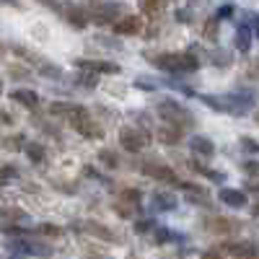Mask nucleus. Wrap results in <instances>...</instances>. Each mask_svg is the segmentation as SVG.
Segmentation results:
<instances>
[{"label":"nucleus","mask_w":259,"mask_h":259,"mask_svg":"<svg viewBox=\"0 0 259 259\" xmlns=\"http://www.w3.org/2000/svg\"><path fill=\"white\" fill-rule=\"evenodd\" d=\"M153 68L168 73V75H189V73H197L202 68V60L197 55H192L189 50L187 52H145L143 55Z\"/></svg>","instance_id":"f257e3e1"},{"label":"nucleus","mask_w":259,"mask_h":259,"mask_svg":"<svg viewBox=\"0 0 259 259\" xmlns=\"http://www.w3.org/2000/svg\"><path fill=\"white\" fill-rule=\"evenodd\" d=\"M89 24L96 26H114L122 16H127V6L119 0H83L80 3Z\"/></svg>","instance_id":"f03ea898"},{"label":"nucleus","mask_w":259,"mask_h":259,"mask_svg":"<svg viewBox=\"0 0 259 259\" xmlns=\"http://www.w3.org/2000/svg\"><path fill=\"white\" fill-rule=\"evenodd\" d=\"M156 114L161 117L163 124H171V127H179V130H194L197 127V117L192 114V109H187V106L177 99L171 96H161L156 101Z\"/></svg>","instance_id":"7ed1b4c3"},{"label":"nucleus","mask_w":259,"mask_h":259,"mask_svg":"<svg viewBox=\"0 0 259 259\" xmlns=\"http://www.w3.org/2000/svg\"><path fill=\"white\" fill-rule=\"evenodd\" d=\"M6 251L11 256H18V259H24V256H39V259H50L55 254L52 244L47 241H41L39 236H24V239H6Z\"/></svg>","instance_id":"20e7f679"},{"label":"nucleus","mask_w":259,"mask_h":259,"mask_svg":"<svg viewBox=\"0 0 259 259\" xmlns=\"http://www.w3.org/2000/svg\"><path fill=\"white\" fill-rule=\"evenodd\" d=\"M135 168L140 171V174L150 177V179H156L161 184H168V187H179L182 179L174 168H171L168 163H163L161 158H153V156H145L140 161H135Z\"/></svg>","instance_id":"39448f33"},{"label":"nucleus","mask_w":259,"mask_h":259,"mask_svg":"<svg viewBox=\"0 0 259 259\" xmlns=\"http://www.w3.org/2000/svg\"><path fill=\"white\" fill-rule=\"evenodd\" d=\"M68 122L73 124L75 133L83 135L85 140H99V138H104V127L94 119L91 109H85L83 104H75V109H73V114L68 117Z\"/></svg>","instance_id":"423d86ee"},{"label":"nucleus","mask_w":259,"mask_h":259,"mask_svg":"<svg viewBox=\"0 0 259 259\" xmlns=\"http://www.w3.org/2000/svg\"><path fill=\"white\" fill-rule=\"evenodd\" d=\"M117 140H119V148H122V150L138 156L140 150H148V148H150V143H153V135H150L145 127H119Z\"/></svg>","instance_id":"0eeeda50"},{"label":"nucleus","mask_w":259,"mask_h":259,"mask_svg":"<svg viewBox=\"0 0 259 259\" xmlns=\"http://www.w3.org/2000/svg\"><path fill=\"white\" fill-rule=\"evenodd\" d=\"M202 228L212 236H233L244 228V221L239 218H231V215H221V212H212L202 218Z\"/></svg>","instance_id":"6e6552de"},{"label":"nucleus","mask_w":259,"mask_h":259,"mask_svg":"<svg viewBox=\"0 0 259 259\" xmlns=\"http://www.w3.org/2000/svg\"><path fill=\"white\" fill-rule=\"evenodd\" d=\"M70 228H73V231H80V233H89V236H94V239H101V241H106V244H122V236H119L114 228L104 226V223H99V221H78V223H73Z\"/></svg>","instance_id":"1a4fd4ad"},{"label":"nucleus","mask_w":259,"mask_h":259,"mask_svg":"<svg viewBox=\"0 0 259 259\" xmlns=\"http://www.w3.org/2000/svg\"><path fill=\"white\" fill-rule=\"evenodd\" d=\"M57 16L68 24L70 29H78V31H83L85 26H89V18H85V13H83V8H80V3H70V0H62L60 3V11H57Z\"/></svg>","instance_id":"9d476101"},{"label":"nucleus","mask_w":259,"mask_h":259,"mask_svg":"<svg viewBox=\"0 0 259 259\" xmlns=\"http://www.w3.org/2000/svg\"><path fill=\"white\" fill-rule=\"evenodd\" d=\"M73 65H75L78 70H89V73H94V75H119V73H122V68H119L117 62H112V60H89V57H78Z\"/></svg>","instance_id":"9b49d317"},{"label":"nucleus","mask_w":259,"mask_h":259,"mask_svg":"<svg viewBox=\"0 0 259 259\" xmlns=\"http://www.w3.org/2000/svg\"><path fill=\"white\" fill-rule=\"evenodd\" d=\"M218 251L233 259H259V244L254 241H223Z\"/></svg>","instance_id":"f8f14e48"},{"label":"nucleus","mask_w":259,"mask_h":259,"mask_svg":"<svg viewBox=\"0 0 259 259\" xmlns=\"http://www.w3.org/2000/svg\"><path fill=\"white\" fill-rule=\"evenodd\" d=\"M143 29H145V21H143V16H135V13L122 16L117 24L112 26V31H114L117 36H138Z\"/></svg>","instance_id":"ddd939ff"},{"label":"nucleus","mask_w":259,"mask_h":259,"mask_svg":"<svg viewBox=\"0 0 259 259\" xmlns=\"http://www.w3.org/2000/svg\"><path fill=\"white\" fill-rule=\"evenodd\" d=\"M218 200L226 205V207H233V210H244L249 205V194L244 189H236V187H221L218 189Z\"/></svg>","instance_id":"4468645a"},{"label":"nucleus","mask_w":259,"mask_h":259,"mask_svg":"<svg viewBox=\"0 0 259 259\" xmlns=\"http://www.w3.org/2000/svg\"><path fill=\"white\" fill-rule=\"evenodd\" d=\"M177 205H179V197L168 189H156L150 194V210L153 212H171L177 210Z\"/></svg>","instance_id":"2eb2a0df"},{"label":"nucleus","mask_w":259,"mask_h":259,"mask_svg":"<svg viewBox=\"0 0 259 259\" xmlns=\"http://www.w3.org/2000/svg\"><path fill=\"white\" fill-rule=\"evenodd\" d=\"M187 148L192 150V156H197V158H202V161H207V158L215 156V143H212L207 135H192V138L187 140Z\"/></svg>","instance_id":"dca6fc26"},{"label":"nucleus","mask_w":259,"mask_h":259,"mask_svg":"<svg viewBox=\"0 0 259 259\" xmlns=\"http://www.w3.org/2000/svg\"><path fill=\"white\" fill-rule=\"evenodd\" d=\"M11 99L16 104H21L24 109H29V112H39L41 109V96L36 91H31V89H13Z\"/></svg>","instance_id":"f3484780"},{"label":"nucleus","mask_w":259,"mask_h":259,"mask_svg":"<svg viewBox=\"0 0 259 259\" xmlns=\"http://www.w3.org/2000/svg\"><path fill=\"white\" fill-rule=\"evenodd\" d=\"M184 130H179V127H171V124H158L156 127V140L158 143H163V145H179L182 140H184Z\"/></svg>","instance_id":"a211bd4d"},{"label":"nucleus","mask_w":259,"mask_h":259,"mask_svg":"<svg viewBox=\"0 0 259 259\" xmlns=\"http://www.w3.org/2000/svg\"><path fill=\"white\" fill-rule=\"evenodd\" d=\"M197 101H202L207 109L218 112V114H231V104L226 101L223 94H197Z\"/></svg>","instance_id":"6ab92c4d"},{"label":"nucleus","mask_w":259,"mask_h":259,"mask_svg":"<svg viewBox=\"0 0 259 259\" xmlns=\"http://www.w3.org/2000/svg\"><path fill=\"white\" fill-rule=\"evenodd\" d=\"M251 41H254V34H251V29H249L246 24L236 26V34H233V47H236V50L246 55V52L251 50Z\"/></svg>","instance_id":"aec40b11"},{"label":"nucleus","mask_w":259,"mask_h":259,"mask_svg":"<svg viewBox=\"0 0 259 259\" xmlns=\"http://www.w3.org/2000/svg\"><path fill=\"white\" fill-rule=\"evenodd\" d=\"M189 168L194 171V174H200V177L215 182V184H223V182H226V174H223V171H215V168L205 166L202 161H189Z\"/></svg>","instance_id":"412c9836"},{"label":"nucleus","mask_w":259,"mask_h":259,"mask_svg":"<svg viewBox=\"0 0 259 259\" xmlns=\"http://www.w3.org/2000/svg\"><path fill=\"white\" fill-rule=\"evenodd\" d=\"M112 210L119 215V218H124V221H130V218H138V215H140V218H143V205H130V202H122V200H114L112 202Z\"/></svg>","instance_id":"4be33fe9"},{"label":"nucleus","mask_w":259,"mask_h":259,"mask_svg":"<svg viewBox=\"0 0 259 259\" xmlns=\"http://www.w3.org/2000/svg\"><path fill=\"white\" fill-rule=\"evenodd\" d=\"M99 163H101L104 168H109V171H117V168L122 166L119 150H114V148H101V150H99Z\"/></svg>","instance_id":"5701e85b"},{"label":"nucleus","mask_w":259,"mask_h":259,"mask_svg":"<svg viewBox=\"0 0 259 259\" xmlns=\"http://www.w3.org/2000/svg\"><path fill=\"white\" fill-rule=\"evenodd\" d=\"M31 233L39 236V239H60V236H65V228L55 226V223H36L31 228Z\"/></svg>","instance_id":"b1692460"},{"label":"nucleus","mask_w":259,"mask_h":259,"mask_svg":"<svg viewBox=\"0 0 259 259\" xmlns=\"http://www.w3.org/2000/svg\"><path fill=\"white\" fill-rule=\"evenodd\" d=\"M70 83L75 85V89H85V91H91V89H96L99 75H94V73H89V70H78V73L70 78Z\"/></svg>","instance_id":"393cba45"},{"label":"nucleus","mask_w":259,"mask_h":259,"mask_svg":"<svg viewBox=\"0 0 259 259\" xmlns=\"http://www.w3.org/2000/svg\"><path fill=\"white\" fill-rule=\"evenodd\" d=\"M207 60L215 65V68H231V65H233V52L215 47V50H210V52H207Z\"/></svg>","instance_id":"a878e982"},{"label":"nucleus","mask_w":259,"mask_h":259,"mask_svg":"<svg viewBox=\"0 0 259 259\" xmlns=\"http://www.w3.org/2000/svg\"><path fill=\"white\" fill-rule=\"evenodd\" d=\"M0 221H3V226H21L26 221V212L18 207H3L0 210Z\"/></svg>","instance_id":"bb28decb"},{"label":"nucleus","mask_w":259,"mask_h":259,"mask_svg":"<svg viewBox=\"0 0 259 259\" xmlns=\"http://www.w3.org/2000/svg\"><path fill=\"white\" fill-rule=\"evenodd\" d=\"M153 241L156 244H179V241H184V236L182 233H177V231H171V228H156L153 231Z\"/></svg>","instance_id":"cd10ccee"},{"label":"nucleus","mask_w":259,"mask_h":259,"mask_svg":"<svg viewBox=\"0 0 259 259\" xmlns=\"http://www.w3.org/2000/svg\"><path fill=\"white\" fill-rule=\"evenodd\" d=\"M75 109V104L70 101H52L50 104V117H57V119H68Z\"/></svg>","instance_id":"c85d7f7f"},{"label":"nucleus","mask_w":259,"mask_h":259,"mask_svg":"<svg viewBox=\"0 0 259 259\" xmlns=\"http://www.w3.org/2000/svg\"><path fill=\"white\" fill-rule=\"evenodd\" d=\"M138 6H140V11H143L145 16L156 18V16H161V13H163L166 0H138Z\"/></svg>","instance_id":"c756f323"},{"label":"nucleus","mask_w":259,"mask_h":259,"mask_svg":"<svg viewBox=\"0 0 259 259\" xmlns=\"http://www.w3.org/2000/svg\"><path fill=\"white\" fill-rule=\"evenodd\" d=\"M117 200L130 202V205H143V192L135 189V187H124V189L117 192Z\"/></svg>","instance_id":"7c9ffc66"},{"label":"nucleus","mask_w":259,"mask_h":259,"mask_svg":"<svg viewBox=\"0 0 259 259\" xmlns=\"http://www.w3.org/2000/svg\"><path fill=\"white\" fill-rule=\"evenodd\" d=\"M36 75H41V78H50V80H62L65 78V73L57 68V65L55 62H45V65H39V68H36Z\"/></svg>","instance_id":"2f4dec72"},{"label":"nucleus","mask_w":259,"mask_h":259,"mask_svg":"<svg viewBox=\"0 0 259 259\" xmlns=\"http://www.w3.org/2000/svg\"><path fill=\"white\" fill-rule=\"evenodd\" d=\"M26 138L24 135H0V148H8V150H21V148H26Z\"/></svg>","instance_id":"473e14b6"},{"label":"nucleus","mask_w":259,"mask_h":259,"mask_svg":"<svg viewBox=\"0 0 259 259\" xmlns=\"http://www.w3.org/2000/svg\"><path fill=\"white\" fill-rule=\"evenodd\" d=\"M218 29H221V21L215 18V16H210V18L205 21V26H202V39L218 41Z\"/></svg>","instance_id":"72a5a7b5"},{"label":"nucleus","mask_w":259,"mask_h":259,"mask_svg":"<svg viewBox=\"0 0 259 259\" xmlns=\"http://www.w3.org/2000/svg\"><path fill=\"white\" fill-rule=\"evenodd\" d=\"M26 156H29V161L31 163H41V161H45L47 158V153H45V145H41V143H26Z\"/></svg>","instance_id":"f704fd0d"},{"label":"nucleus","mask_w":259,"mask_h":259,"mask_svg":"<svg viewBox=\"0 0 259 259\" xmlns=\"http://www.w3.org/2000/svg\"><path fill=\"white\" fill-rule=\"evenodd\" d=\"M133 85H135L138 91H148V94H150V91H158V89H161V85H158V78H148V75H138Z\"/></svg>","instance_id":"c9c22d12"},{"label":"nucleus","mask_w":259,"mask_h":259,"mask_svg":"<svg viewBox=\"0 0 259 259\" xmlns=\"http://www.w3.org/2000/svg\"><path fill=\"white\" fill-rule=\"evenodd\" d=\"M239 24H246V26L251 29V34L259 39V13H254V11H244Z\"/></svg>","instance_id":"e433bc0d"},{"label":"nucleus","mask_w":259,"mask_h":259,"mask_svg":"<svg viewBox=\"0 0 259 259\" xmlns=\"http://www.w3.org/2000/svg\"><path fill=\"white\" fill-rule=\"evenodd\" d=\"M158 226H156V221L153 218H138L135 221V233H153Z\"/></svg>","instance_id":"4c0bfd02"},{"label":"nucleus","mask_w":259,"mask_h":259,"mask_svg":"<svg viewBox=\"0 0 259 259\" xmlns=\"http://www.w3.org/2000/svg\"><path fill=\"white\" fill-rule=\"evenodd\" d=\"M83 174L89 177V179H94V182H101L104 187H109V184H112V179H109V177H104V174H99L94 166H83Z\"/></svg>","instance_id":"58836bf2"},{"label":"nucleus","mask_w":259,"mask_h":259,"mask_svg":"<svg viewBox=\"0 0 259 259\" xmlns=\"http://www.w3.org/2000/svg\"><path fill=\"white\" fill-rule=\"evenodd\" d=\"M236 16V8L231 6V3H223L218 11H215V18H218V21H228V18H233Z\"/></svg>","instance_id":"ea45409f"},{"label":"nucleus","mask_w":259,"mask_h":259,"mask_svg":"<svg viewBox=\"0 0 259 259\" xmlns=\"http://www.w3.org/2000/svg\"><path fill=\"white\" fill-rule=\"evenodd\" d=\"M241 171L251 179H259V161H244L241 163Z\"/></svg>","instance_id":"a19ab883"},{"label":"nucleus","mask_w":259,"mask_h":259,"mask_svg":"<svg viewBox=\"0 0 259 259\" xmlns=\"http://www.w3.org/2000/svg\"><path fill=\"white\" fill-rule=\"evenodd\" d=\"M239 143H241V148L246 150V153H251V156H259V143H256L254 138H241Z\"/></svg>","instance_id":"79ce46f5"},{"label":"nucleus","mask_w":259,"mask_h":259,"mask_svg":"<svg viewBox=\"0 0 259 259\" xmlns=\"http://www.w3.org/2000/svg\"><path fill=\"white\" fill-rule=\"evenodd\" d=\"M8 73H11V78H29L31 75L29 70H24V65H11Z\"/></svg>","instance_id":"37998d69"},{"label":"nucleus","mask_w":259,"mask_h":259,"mask_svg":"<svg viewBox=\"0 0 259 259\" xmlns=\"http://www.w3.org/2000/svg\"><path fill=\"white\" fill-rule=\"evenodd\" d=\"M200 259H226V254L218 251V249H207V251L200 254Z\"/></svg>","instance_id":"c03bdc74"},{"label":"nucleus","mask_w":259,"mask_h":259,"mask_svg":"<svg viewBox=\"0 0 259 259\" xmlns=\"http://www.w3.org/2000/svg\"><path fill=\"white\" fill-rule=\"evenodd\" d=\"M177 21H179V24H189V21H192V11H177Z\"/></svg>","instance_id":"a18cd8bd"},{"label":"nucleus","mask_w":259,"mask_h":259,"mask_svg":"<svg viewBox=\"0 0 259 259\" xmlns=\"http://www.w3.org/2000/svg\"><path fill=\"white\" fill-rule=\"evenodd\" d=\"M244 192H251V194H256V197H259V179H251V182L244 187Z\"/></svg>","instance_id":"49530a36"},{"label":"nucleus","mask_w":259,"mask_h":259,"mask_svg":"<svg viewBox=\"0 0 259 259\" xmlns=\"http://www.w3.org/2000/svg\"><path fill=\"white\" fill-rule=\"evenodd\" d=\"M13 124V117L6 114V112H0V127H11Z\"/></svg>","instance_id":"de8ad7c7"},{"label":"nucleus","mask_w":259,"mask_h":259,"mask_svg":"<svg viewBox=\"0 0 259 259\" xmlns=\"http://www.w3.org/2000/svg\"><path fill=\"white\" fill-rule=\"evenodd\" d=\"M0 6H8V8H21L18 0H0Z\"/></svg>","instance_id":"09e8293b"},{"label":"nucleus","mask_w":259,"mask_h":259,"mask_svg":"<svg viewBox=\"0 0 259 259\" xmlns=\"http://www.w3.org/2000/svg\"><path fill=\"white\" fill-rule=\"evenodd\" d=\"M6 52H8V47L3 45V41H0V60H3V57H6Z\"/></svg>","instance_id":"8fccbe9b"},{"label":"nucleus","mask_w":259,"mask_h":259,"mask_svg":"<svg viewBox=\"0 0 259 259\" xmlns=\"http://www.w3.org/2000/svg\"><path fill=\"white\" fill-rule=\"evenodd\" d=\"M251 212H254V215H256V218H259V202L254 205V210H251Z\"/></svg>","instance_id":"3c124183"},{"label":"nucleus","mask_w":259,"mask_h":259,"mask_svg":"<svg viewBox=\"0 0 259 259\" xmlns=\"http://www.w3.org/2000/svg\"><path fill=\"white\" fill-rule=\"evenodd\" d=\"M254 122H256V124H259V109H256V112H254Z\"/></svg>","instance_id":"603ef678"},{"label":"nucleus","mask_w":259,"mask_h":259,"mask_svg":"<svg viewBox=\"0 0 259 259\" xmlns=\"http://www.w3.org/2000/svg\"><path fill=\"white\" fill-rule=\"evenodd\" d=\"M91 259H96V256H91ZM99 259H104V256H99Z\"/></svg>","instance_id":"864d4df0"}]
</instances>
